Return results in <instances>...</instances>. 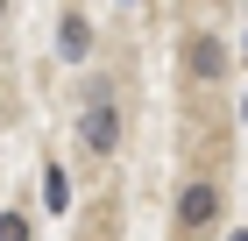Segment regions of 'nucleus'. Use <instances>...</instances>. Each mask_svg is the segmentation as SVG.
Returning a JSON list of instances; mask_svg holds the SVG:
<instances>
[{"instance_id": "nucleus-7", "label": "nucleus", "mask_w": 248, "mask_h": 241, "mask_svg": "<svg viewBox=\"0 0 248 241\" xmlns=\"http://www.w3.org/2000/svg\"><path fill=\"white\" fill-rule=\"evenodd\" d=\"M234 241H248V234H234Z\"/></svg>"}, {"instance_id": "nucleus-5", "label": "nucleus", "mask_w": 248, "mask_h": 241, "mask_svg": "<svg viewBox=\"0 0 248 241\" xmlns=\"http://www.w3.org/2000/svg\"><path fill=\"white\" fill-rule=\"evenodd\" d=\"M43 199L64 213V206H71V177H64V170H43Z\"/></svg>"}, {"instance_id": "nucleus-2", "label": "nucleus", "mask_w": 248, "mask_h": 241, "mask_svg": "<svg viewBox=\"0 0 248 241\" xmlns=\"http://www.w3.org/2000/svg\"><path fill=\"white\" fill-rule=\"evenodd\" d=\"M213 213H220V192H213V185H185V199H177V220H185L191 234H199V227H206Z\"/></svg>"}, {"instance_id": "nucleus-3", "label": "nucleus", "mask_w": 248, "mask_h": 241, "mask_svg": "<svg viewBox=\"0 0 248 241\" xmlns=\"http://www.w3.org/2000/svg\"><path fill=\"white\" fill-rule=\"evenodd\" d=\"M57 50L71 57V64L93 50V29H85V15H64V21H57Z\"/></svg>"}, {"instance_id": "nucleus-8", "label": "nucleus", "mask_w": 248, "mask_h": 241, "mask_svg": "<svg viewBox=\"0 0 248 241\" xmlns=\"http://www.w3.org/2000/svg\"><path fill=\"white\" fill-rule=\"evenodd\" d=\"M0 7H7V0H0Z\"/></svg>"}, {"instance_id": "nucleus-1", "label": "nucleus", "mask_w": 248, "mask_h": 241, "mask_svg": "<svg viewBox=\"0 0 248 241\" xmlns=\"http://www.w3.org/2000/svg\"><path fill=\"white\" fill-rule=\"evenodd\" d=\"M78 135H85V149H99V156H107V149L121 142V113H114V107H93L85 121H78Z\"/></svg>"}, {"instance_id": "nucleus-6", "label": "nucleus", "mask_w": 248, "mask_h": 241, "mask_svg": "<svg viewBox=\"0 0 248 241\" xmlns=\"http://www.w3.org/2000/svg\"><path fill=\"white\" fill-rule=\"evenodd\" d=\"M0 241H29V220L21 213H0Z\"/></svg>"}, {"instance_id": "nucleus-4", "label": "nucleus", "mask_w": 248, "mask_h": 241, "mask_svg": "<svg viewBox=\"0 0 248 241\" xmlns=\"http://www.w3.org/2000/svg\"><path fill=\"white\" fill-rule=\"evenodd\" d=\"M191 71H199V78H220V71H227V50H220V43H213V36H199V43H191Z\"/></svg>"}]
</instances>
